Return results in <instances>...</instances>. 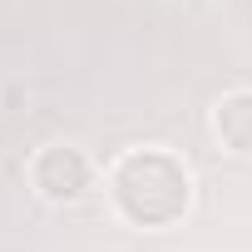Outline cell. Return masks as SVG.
Masks as SVG:
<instances>
[{"label": "cell", "instance_id": "cell-3", "mask_svg": "<svg viewBox=\"0 0 252 252\" xmlns=\"http://www.w3.org/2000/svg\"><path fill=\"white\" fill-rule=\"evenodd\" d=\"M213 134L227 154L252 158V89H227L213 109Z\"/></svg>", "mask_w": 252, "mask_h": 252}, {"label": "cell", "instance_id": "cell-1", "mask_svg": "<svg viewBox=\"0 0 252 252\" xmlns=\"http://www.w3.org/2000/svg\"><path fill=\"white\" fill-rule=\"evenodd\" d=\"M193 178L168 149H129L109 168V203L129 227H173L188 213Z\"/></svg>", "mask_w": 252, "mask_h": 252}, {"label": "cell", "instance_id": "cell-2", "mask_svg": "<svg viewBox=\"0 0 252 252\" xmlns=\"http://www.w3.org/2000/svg\"><path fill=\"white\" fill-rule=\"evenodd\" d=\"M30 183H35V193L50 198V203H74V198L89 193V183H94V163H89L84 149H74V144H50V149L35 154V163H30Z\"/></svg>", "mask_w": 252, "mask_h": 252}]
</instances>
